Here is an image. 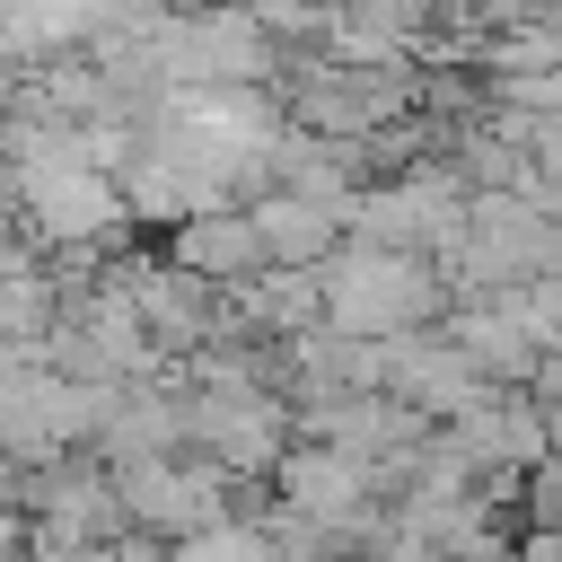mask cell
Wrapping results in <instances>:
<instances>
[{"mask_svg":"<svg viewBox=\"0 0 562 562\" xmlns=\"http://www.w3.org/2000/svg\"><path fill=\"white\" fill-rule=\"evenodd\" d=\"M325 281V325L351 334V342H395V334H422L439 316V281H430V255H404V246H334L316 263Z\"/></svg>","mask_w":562,"mask_h":562,"instance_id":"6da1fadb","label":"cell"},{"mask_svg":"<svg viewBox=\"0 0 562 562\" xmlns=\"http://www.w3.org/2000/svg\"><path fill=\"white\" fill-rule=\"evenodd\" d=\"M123 518H140L149 536H202V527H228V465L211 457H149L123 474Z\"/></svg>","mask_w":562,"mask_h":562,"instance_id":"7a4b0ae2","label":"cell"},{"mask_svg":"<svg viewBox=\"0 0 562 562\" xmlns=\"http://www.w3.org/2000/svg\"><path fill=\"white\" fill-rule=\"evenodd\" d=\"M272 483H281V509L299 527H351L360 501H369V483H378V465L351 457V448H299V457L272 465Z\"/></svg>","mask_w":562,"mask_h":562,"instance_id":"3957f363","label":"cell"},{"mask_svg":"<svg viewBox=\"0 0 562 562\" xmlns=\"http://www.w3.org/2000/svg\"><path fill=\"white\" fill-rule=\"evenodd\" d=\"M176 272H193V281H263L272 272V255H263V237H255V211H193V220H176Z\"/></svg>","mask_w":562,"mask_h":562,"instance_id":"277c9868","label":"cell"},{"mask_svg":"<svg viewBox=\"0 0 562 562\" xmlns=\"http://www.w3.org/2000/svg\"><path fill=\"white\" fill-rule=\"evenodd\" d=\"M246 211H255V237H263V255H272L281 272H316V263L342 246V228H351V211L307 202V193H263V202H246Z\"/></svg>","mask_w":562,"mask_h":562,"instance_id":"5b68a950","label":"cell"},{"mask_svg":"<svg viewBox=\"0 0 562 562\" xmlns=\"http://www.w3.org/2000/svg\"><path fill=\"white\" fill-rule=\"evenodd\" d=\"M176 562H281V544L263 536V527H202V536H184L176 544Z\"/></svg>","mask_w":562,"mask_h":562,"instance_id":"8992f818","label":"cell"},{"mask_svg":"<svg viewBox=\"0 0 562 562\" xmlns=\"http://www.w3.org/2000/svg\"><path fill=\"white\" fill-rule=\"evenodd\" d=\"M9 536H18V518H9V501H0V553H9Z\"/></svg>","mask_w":562,"mask_h":562,"instance_id":"52a82bcc","label":"cell"}]
</instances>
